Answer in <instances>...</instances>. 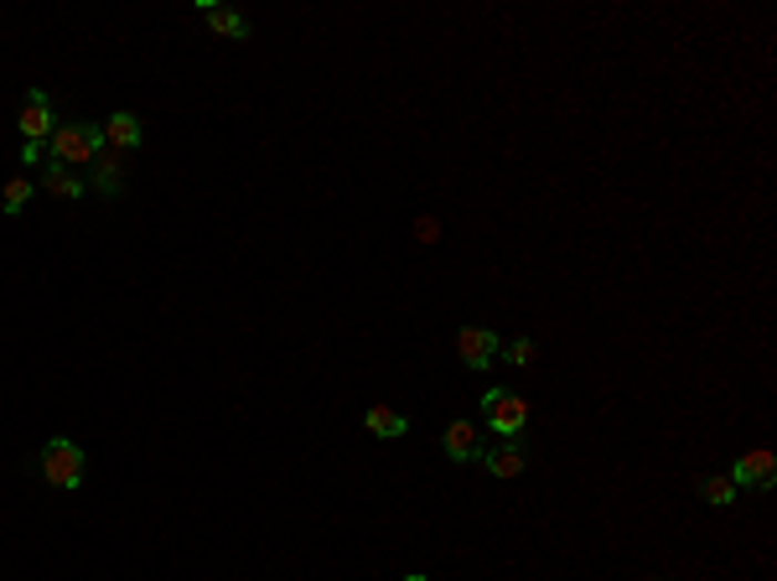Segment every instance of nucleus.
I'll return each mask as SVG.
<instances>
[{"instance_id": "nucleus-6", "label": "nucleus", "mask_w": 777, "mask_h": 581, "mask_svg": "<svg viewBox=\"0 0 777 581\" xmlns=\"http://www.w3.org/2000/svg\"><path fill=\"white\" fill-rule=\"evenodd\" d=\"M441 441H446V457H451V462H477V457L488 452V441L477 436L472 420H457V426H446Z\"/></svg>"}, {"instance_id": "nucleus-7", "label": "nucleus", "mask_w": 777, "mask_h": 581, "mask_svg": "<svg viewBox=\"0 0 777 581\" xmlns=\"http://www.w3.org/2000/svg\"><path fill=\"white\" fill-rule=\"evenodd\" d=\"M777 468H773V452H746L736 457V468H730V483L736 488H773Z\"/></svg>"}, {"instance_id": "nucleus-16", "label": "nucleus", "mask_w": 777, "mask_h": 581, "mask_svg": "<svg viewBox=\"0 0 777 581\" xmlns=\"http://www.w3.org/2000/svg\"><path fill=\"white\" fill-rule=\"evenodd\" d=\"M529 358H534V343H508V364H529Z\"/></svg>"}, {"instance_id": "nucleus-18", "label": "nucleus", "mask_w": 777, "mask_h": 581, "mask_svg": "<svg viewBox=\"0 0 777 581\" xmlns=\"http://www.w3.org/2000/svg\"><path fill=\"white\" fill-rule=\"evenodd\" d=\"M405 581H426V577H405Z\"/></svg>"}, {"instance_id": "nucleus-12", "label": "nucleus", "mask_w": 777, "mask_h": 581, "mask_svg": "<svg viewBox=\"0 0 777 581\" xmlns=\"http://www.w3.org/2000/svg\"><path fill=\"white\" fill-rule=\"evenodd\" d=\"M364 426H368L374 436H384V441H395V436L410 431V420L399 416V410H389V405H374V410L364 416Z\"/></svg>"}, {"instance_id": "nucleus-10", "label": "nucleus", "mask_w": 777, "mask_h": 581, "mask_svg": "<svg viewBox=\"0 0 777 581\" xmlns=\"http://www.w3.org/2000/svg\"><path fill=\"white\" fill-rule=\"evenodd\" d=\"M94 187L99 193H120V187H125V151H110V145L99 151L94 156Z\"/></svg>"}, {"instance_id": "nucleus-17", "label": "nucleus", "mask_w": 777, "mask_h": 581, "mask_svg": "<svg viewBox=\"0 0 777 581\" xmlns=\"http://www.w3.org/2000/svg\"><path fill=\"white\" fill-rule=\"evenodd\" d=\"M42 151H48V145H21V162L37 166V162H42Z\"/></svg>"}, {"instance_id": "nucleus-5", "label": "nucleus", "mask_w": 777, "mask_h": 581, "mask_svg": "<svg viewBox=\"0 0 777 581\" xmlns=\"http://www.w3.org/2000/svg\"><path fill=\"white\" fill-rule=\"evenodd\" d=\"M457 358L467 369H492V364H498V333H488V327H461Z\"/></svg>"}, {"instance_id": "nucleus-13", "label": "nucleus", "mask_w": 777, "mask_h": 581, "mask_svg": "<svg viewBox=\"0 0 777 581\" xmlns=\"http://www.w3.org/2000/svg\"><path fill=\"white\" fill-rule=\"evenodd\" d=\"M203 11H207V27H213V32H223V37H238V42L249 37V21H244V17H234V11H223V6H203Z\"/></svg>"}, {"instance_id": "nucleus-1", "label": "nucleus", "mask_w": 777, "mask_h": 581, "mask_svg": "<svg viewBox=\"0 0 777 581\" xmlns=\"http://www.w3.org/2000/svg\"><path fill=\"white\" fill-rule=\"evenodd\" d=\"M52 162L68 166V172H83V166H94V156L104 151V130L89 125V120H68V125L52 130Z\"/></svg>"}, {"instance_id": "nucleus-9", "label": "nucleus", "mask_w": 777, "mask_h": 581, "mask_svg": "<svg viewBox=\"0 0 777 581\" xmlns=\"http://www.w3.org/2000/svg\"><path fill=\"white\" fill-rule=\"evenodd\" d=\"M99 130H104V145H110V151H135V145H141V120H135L130 110L110 114Z\"/></svg>"}, {"instance_id": "nucleus-11", "label": "nucleus", "mask_w": 777, "mask_h": 581, "mask_svg": "<svg viewBox=\"0 0 777 581\" xmlns=\"http://www.w3.org/2000/svg\"><path fill=\"white\" fill-rule=\"evenodd\" d=\"M42 193L63 197V203H79V197H83V177H79V172H68V166H48V172H42Z\"/></svg>"}, {"instance_id": "nucleus-15", "label": "nucleus", "mask_w": 777, "mask_h": 581, "mask_svg": "<svg viewBox=\"0 0 777 581\" xmlns=\"http://www.w3.org/2000/svg\"><path fill=\"white\" fill-rule=\"evenodd\" d=\"M32 197H37V182L32 177H11V182H6V208H0V213H21Z\"/></svg>"}, {"instance_id": "nucleus-4", "label": "nucleus", "mask_w": 777, "mask_h": 581, "mask_svg": "<svg viewBox=\"0 0 777 581\" xmlns=\"http://www.w3.org/2000/svg\"><path fill=\"white\" fill-rule=\"evenodd\" d=\"M17 130L27 145H48L52 130H58V120H52V99L42 94V89H32V94L21 99V114H17Z\"/></svg>"}, {"instance_id": "nucleus-3", "label": "nucleus", "mask_w": 777, "mask_h": 581, "mask_svg": "<svg viewBox=\"0 0 777 581\" xmlns=\"http://www.w3.org/2000/svg\"><path fill=\"white\" fill-rule=\"evenodd\" d=\"M482 416H488V426L503 436V441H519L529 426V405H524V395H513V389H488V395H482Z\"/></svg>"}, {"instance_id": "nucleus-8", "label": "nucleus", "mask_w": 777, "mask_h": 581, "mask_svg": "<svg viewBox=\"0 0 777 581\" xmlns=\"http://www.w3.org/2000/svg\"><path fill=\"white\" fill-rule=\"evenodd\" d=\"M482 462H488L492 478H519V472H524V462H529V452L519 447V441H492L488 452H482Z\"/></svg>"}, {"instance_id": "nucleus-14", "label": "nucleus", "mask_w": 777, "mask_h": 581, "mask_svg": "<svg viewBox=\"0 0 777 581\" xmlns=\"http://www.w3.org/2000/svg\"><path fill=\"white\" fill-rule=\"evenodd\" d=\"M699 499L715 503V509H730V503L742 499V488L730 483V478H705V483H699Z\"/></svg>"}, {"instance_id": "nucleus-2", "label": "nucleus", "mask_w": 777, "mask_h": 581, "mask_svg": "<svg viewBox=\"0 0 777 581\" xmlns=\"http://www.w3.org/2000/svg\"><path fill=\"white\" fill-rule=\"evenodd\" d=\"M83 472H89V462H83V447H73L68 436H58V441H48L42 447V478H48L52 488H83Z\"/></svg>"}]
</instances>
